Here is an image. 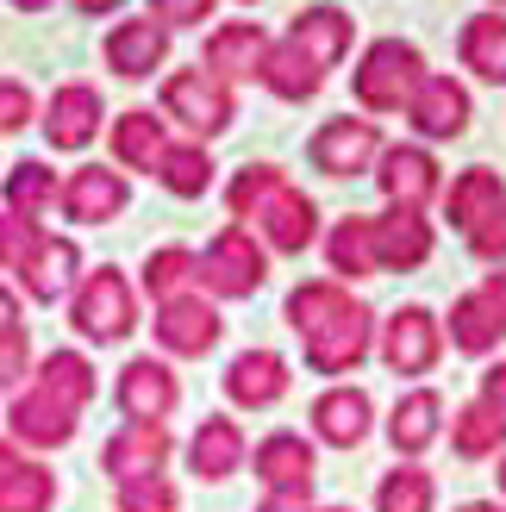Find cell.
Listing matches in <instances>:
<instances>
[{
  "label": "cell",
  "mask_w": 506,
  "mask_h": 512,
  "mask_svg": "<svg viewBox=\"0 0 506 512\" xmlns=\"http://www.w3.org/2000/svg\"><path fill=\"white\" fill-rule=\"evenodd\" d=\"M288 325L300 331L307 369H319V375L357 369L375 344V313L363 300H350L344 281H300L288 294Z\"/></svg>",
  "instance_id": "1"
},
{
  "label": "cell",
  "mask_w": 506,
  "mask_h": 512,
  "mask_svg": "<svg viewBox=\"0 0 506 512\" xmlns=\"http://www.w3.org/2000/svg\"><path fill=\"white\" fill-rule=\"evenodd\" d=\"M225 207H232V219H257L269 250H282V256H300L319 238V207L300 188H288V175L275 163L238 169L232 188H225Z\"/></svg>",
  "instance_id": "2"
},
{
  "label": "cell",
  "mask_w": 506,
  "mask_h": 512,
  "mask_svg": "<svg viewBox=\"0 0 506 512\" xmlns=\"http://www.w3.org/2000/svg\"><path fill=\"white\" fill-rule=\"evenodd\" d=\"M419 82H425V57H419V44H407V38L369 44L363 63H357V75H350V88H357V100H363L369 113H400V107H413Z\"/></svg>",
  "instance_id": "3"
},
{
  "label": "cell",
  "mask_w": 506,
  "mask_h": 512,
  "mask_svg": "<svg viewBox=\"0 0 506 512\" xmlns=\"http://www.w3.org/2000/svg\"><path fill=\"white\" fill-rule=\"evenodd\" d=\"M69 325L82 331L88 344H119V338H132V325H138L132 281H125L119 269L82 275V281H75V294H69Z\"/></svg>",
  "instance_id": "4"
},
{
  "label": "cell",
  "mask_w": 506,
  "mask_h": 512,
  "mask_svg": "<svg viewBox=\"0 0 506 512\" xmlns=\"http://www.w3.org/2000/svg\"><path fill=\"white\" fill-rule=\"evenodd\" d=\"M269 281V256L250 238V225H225V232L200 250V288L219 300H244Z\"/></svg>",
  "instance_id": "5"
},
{
  "label": "cell",
  "mask_w": 506,
  "mask_h": 512,
  "mask_svg": "<svg viewBox=\"0 0 506 512\" xmlns=\"http://www.w3.org/2000/svg\"><path fill=\"white\" fill-rule=\"evenodd\" d=\"M163 113L169 119H182L194 138H219L225 125H232V88L219 82V75L207 69H175L169 82H163Z\"/></svg>",
  "instance_id": "6"
},
{
  "label": "cell",
  "mask_w": 506,
  "mask_h": 512,
  "mask_svg": "<svg viewBox=\"0 0 506 512\" xmlns=\"http://www.w3.org/2000/svg\"><path fill=\"white\" fill-rule=\"evenodd\" d=\"M113 400H119L125 425H163L175 413V400H182V381H175V369L157 363V356H132V363L119 369Z\"/></svg>",
  "instance_id": "7"
},
{
  "label": "cell",
  "mask_w": 506,
  "mask_h": 512,
  "mask_svg": "<svg viewBox=\"0 0 506 512\" xmlns=\"http://www.w3.org/2000/svg\"><path fill=\"white\" fill-rule=\"evenodd\" d=\"M438 350H444V331L432 306H400L382 325V363L394 375H432L438 369Z\"/></svg>",
  "instance_id": "8"
},
{
  "label": "cell",
  "mask_w": 506,
  "mask_h": 512,
  "mask_svg": "<svg viewBox=\"0 0 506 512\" xmlns=\"http://www.w3.org/2000/svg\"><path fill=\"white\" fill-rule=\"evenodd\" d=\"M382 132H375V119H325L319 132H313V169L319 175H363V169H375V157H382Z\"/></svg>",
  "instance_id": "9"
},
{
  "label": "cell",
  "mask_w": 506,
  "mask_h": 512,
  "mask_svg": "<svg viewBox=\"0 0 506 512\" xmlns=\"http://www.w3.org/2000/svg\"><path fill=\"white\" fill-rule=\"evenodd\" d=\"M375 182H382L388 207L425 213V200L438 194V163H432V150H419V144H388L382 157H375Z\"/></svg>",
  "instance_id": "10"
},
{
  "label": "cell",
  "mask_w": 506,
  "mask_h": 512,
  "mask_svg": "<svg viewBox=\"0 0 506 512\" xmlns=\"http://www.w3.org/2000/svg\"><path fill=\"white\" fill-rule=\"evenodd\" d=\"M150 325H157V344H163L169 356H207V350L219 344V331H225V319L213 313V300H200V294L163 300Z\"/></svg>",
  "instance_id": "11"
},
{
  "label": "cell",
  "mask_w": 506,
  "mask_h": 512,
  "mask_svg": "<svg viewBox=\"0 0 506 512\" xmlns=\"http://www.w3.org/2000/svg\"><path fill=\"white\" fill-rule=\"evenodd\" d=\"M75 425H82V413L63 400H50L44 388H25L13 400V413H7V438L13 444H32V450H63L75 438Z\"/></svg>",
  "instance_id": "12"
},
{
  "label": "cell",
  "mask_w": 506,
  "mask_h": 512,
  "mask_svg": "<svg viewBox=\"0 0 506 512\" xmlns=\"http://www.w3.org/2000/svg\"><path fill=\"white\" fill-rule=\"evenodd\" d=\"M169 425H119L113 438H107V450H100V469H107L119 488L125 481H144V475H163V463H169Z\"/></svg>",
  "instance_id": "13"
},
{
  "label": "cell",
  "mask_w": 506,
  "mask_h": 512,
  "mask_svg": "<svg viewBox=\"0 0 506 512\" xmlns=\"http://www.w3.org/2000/svg\"><path fill=\"white\" fill-rule=\"evenodd\" d=\"M350 38H357V19H350L344 7H307V13H294V25H288V44L313 69H338L350 57Z\"/></svg>",
  "instance_id": "14"
},
{
  "label": "cell",
  "mask_w": 506,
  "mask_h": 512,
  "mask_svg": "<svg viewBox=\"0 0 506 512\" xmlns=\"http://www.w3.org/2000/svg\"><path fill=\"white\" fill-rule=\"evenodd\" d=\"M163 57H169V25L157 19H119L107 32V69L125 82H144L150 69H163Z\"/></svg>",
  "instance_id": "15"
},
{
  "label": "cell",
  "mask_w": 506,
  "mask_h": 512,
  "mask_svg": "<svg viewBox=\"0 0 506 512\" xmlns=\"http://www.w3.org/2000/svg\"><path fill=\"white\" fill-rule=\"evenodd\" d=\"M94 132H100V94L88 82H63L44 107L50 150H82V144H94Z\"/></svg>",
  "instance_id": "16"
},
{
  "label": "cell",
  "mask_w": 506,
  "mask_h": 512,
  "mask_svg": "<svg viewBox=\"0 0 506 512\" xmlns=\"http://www.w3.org/2000/svg\"><path fill=\"white\" fill-rule=\"evenodd\" d=\"M288 381H294V369L275 350H244V356H232V369H225V394H232V406L263 413V406H275L288 394Z\"/></svg>",
  "instance_id": "17"
},
{
  "label": "cell",
  "mask_w": 506,
  "mask_h": 512,
  "mask_svg": "<svg viewBox=\"0 0 506 512\" xmlns=\"http://www.w3.org/2000/svg\"><path fill=\"white\" fill-rule=\"evenodd\" d=\"M263 57H269V38H263L257 19L213 25V38H207V75H219V82H244V75H263Z\"/></svg>",
  "instance_id": "18"
},
{
  "label": "cell",
  "mask_w": 506,
  "mask_h": 512,
  "mask_svg": "<svg viewBox=\"0 0 506 512\" xmlns=\"http://www.w3.org/2000/svg\"><path fill=\"white\" fill-rule=\"evenodd\" d=\"M407 119L419 125V138H463L469 132V88L450 75H425Z\"/></svg>",
  "instance_id": "19"
},
{
  "label": "cell",
  "mask_w": 506,
  "mask_h": 512,
  "mask_svg": "<svg viewBox=\"0 0 506 512\" xmlns=\"http://www.w3.org/2000/svg\"><path fill=\"white\" fill-rule=\"evenodd\" d=\"M369 232H375V263L382 269H419L425 256H432V219L425 213H400L388 207L382 219H369Z\"/></svg>",
  "instance_id": "20"
},
{
  "label": "cell",
  "mask_w": 506,
  "mask_h": 512,
  "mask_svg": "<svg viewBox=\"0 0 506 512\" xmlns=\"http://www.w3.org/2000/svg\"><path fill=\"white\" fill-rule=\"evenodd\" d=\"M250 469L269 494L282 488H313V444L300 438V431H269V438L250 450Z\"/></svg>",
  "instance_id": "21"
},
{
  "label": "cell",
  "mask_w": 506,
  "mask_h": 512,
  "mask_svg": "<svg viewBox=\"0 0 506 512\" xmlns=\"http://www.w3.org/2000/svg\"><path fill=\"white\" fill-rule=\"evenodd\" d=\"M63 213L75 225H107L125 213V175L119 169H75L69 182H63Z\"/></svg>",
  "instance_id": "22"
},
{
  "label": "cell",
  "mask_w": 506,
  "mask_h": 512,
  "mask_svg": "<svg viewBox=\"0 0 506 512\" xmlns=\"http://www.w3.org/2000/svg\"><path fill=\"white\" fill-rule=\"evenodd\" d=\"M369 419H375V406L363 388H325L313 400V431H319V444H332V450H357L369 438Z\"/></svg>",
  "instance_id": "23"
},
{
  "label": "cell",
  "mask_w": 506,
  "mask_h": 512,
  "mask_svg": "<svg viewBox=\"0 0 506 512\" xmlns=\"http://www.w3.org/2000/svg\"><path fill=\"white\" fill-rule=\"evenodd\" d=\"M244 456H250V444H244V425H238V419H219V413H213V419H200V431L188 438V463H194L200 481L238 475Z\"/></svg>",
  "instance_id": "24"
},
{
  "label": "cell",
  "mask_w": 506,
  "mask_h": 512,
  "mask_svg": "<svg viewBox=\"0 0 506 512\" xmlns=\"http://www.w3.org/2000/svg\"><path fill=\"white\" fill-rule=\"evenodd\" d=\"M75 269H82V256H75V244L44 232V244L32 250V263L19 269V281H25V294H32V300H44V306H50V300L75 294Z\"/></svg>",
  "instance_id": "25"
},
{
  "label": "cell",
  "mask_w": 506,
  "mask_h": 512,
  "mask_svg": "<svg viewBox=\"0 0 506 512\" xmlns=\"http://www.w3.org/2000/svg\"><path fill=\"white\" fill-rule=\"evenodd\" d=\"M438 431H444V400H438L432 388H413V394L388 413V438H394L400 456L432 450V444H438Z\"/></svg>",
  "instance_id": "26"
},
{
  "label": "cell",
  "mask_w": 506,
  "mask_h": 512,
  "mask_svg": "<svg viewBox=\"0 0 506 512\" xmlns=\"http://www.w3.org/2000/svg\"><path fill=\"white\" fill-rule=\"evenodd\" d=\"M163 150H169V138H163V119H157V113L132 107V113H119V119H113V157H119L125 169L157 175Z\"/></svg>",
  "instance_id": "27"
},
{
  "label": "cell",
  "mask_w": 506,
  "mask_h": 512,
  "mask_svg": "<svg viewBox=\"0 0 506 512\" xmlns=\"http://www.w3.org/2000/svg\"><path fill=\"white\" fill-rule=\"evenodd\" d=\"M500 200H506V188H500L494 169H463L457 182H450V194H444V219L457 225V232H475Z\"/></svg>",
  "instance_id": "28"
},
{
  "label": "cell",
  "mask_w": 506,
  "mask_h": 512,
  "mask_svg": "<svg viewBox=\"0 0 506 512\" xmlns=\"http://www.w3.org/2000/svg\"><path fill=\"white\" fill-rule=\"evenodd\" d=\"M257 82H263L275 100H313V94L325 88V69H313V63L282 38V44H269V57H263V75H257Z\"/></svg>",
  "instance_id": "29"
},
{
  "label": "cell",
  "mask_w": 506,
  "mask_h": 512,
  "mask_svg": "<svg viewBox=\"0 0 506 512\" xmlns=\"http://www.w3.org/2000/svg\"><path fill=\"white\" fill-rule=\"evenodd\" d=\"M457 44H463V69H475L482 82H506V13H475Z\"/></svg>",
  "instance_id": "30"
},
{
  "label": "cell",
  "mask_w": 506,
  "mask_h": 512,
  "mask_svg": "<svg viewBox=\"0 0 506 512\" xmlns=\"http://www.w3.org/2000/svg\"><path fill=\"white\" fill-rule=\"evenodd\" d=\"M325 263L338 269V281H357V275H382V263H375V232L369 219H338L332 238H325Z\"/></svg>",
  "instance_id": "31"
},
{
  "label": "cell",
  "mask_w": 506,
  "mask_h": 512,
  "mask_svg": "<svg viewBox=\"0 0 506 512\" xmlns=\"http://www.w3.org/2000/svg\"><path fill=\"white\" fill-rule=\"evenodd\" d=\"M32 388H44L50 400H63V406H75V413H82V406L94 400V369H88L82 350H50L44 363H38V381H32Z\"/></svg>",
  "instance_id": "32"
},
{
  "label": "cell",
  "mask_w": 506,
  "mask_h": 512,
  "mask_svg": "<svg viewBox=\"0 0 506 512\" xmlns=\"http://www.w3.org/2000/svg\"><path fill=\"white\" fill-rule=\"evenodd\" d=\"M438 506V481L432 469L419 463H400L382 475V488H375V512H432Z\"/></svg>",
  "instance_id": "33"
},
{
  "label": "cell",
  "mask_w": 506,
  "mask_h": 512,
  "mask_svg": "<svg viewBox=\"0 0 506 512\" xmlns=\"http://www.w3.org/2000/svg\"><path fill=\"white\" fill-rule=\"evenodd\" d=\"M157 182L175 194V200H200L213 188V157L200 144H169L163 163H157Z\"/></svg>",
  "instance_id": "34"
},
{
  "label": "cell",
  "mask_w": 506,
  "mask_h": 512,
  "mask_svg": "<svg viewBox=\"0 0 506 512\" xmlns=\"http://www.w3.org/2000/svg\"><path fill=\"white\" fill-rule=\"evenodd\" d=\"M500 444H506V425L488 413L482 400H469L463 413H450V450H457V456L482 463V456H500Z\"/></svg>",
  "instance_id": "35"
},
{
  "label": "cell",
  "mask_w": 506,
  "mask_h": 512,
  "mask_svg": "<svg viewBox=\"0 0 506 512\" xmlns=\"http://www.w3.org/2000/svg\"><path fill=\"white\" fill-rule=\"evenodd\" d=\"M57 506V475L44 463H19L0 475V512H50Z\"/></svg>",
  "instance_id": "36"
},
{
  "label": "cell",
  "mask_w": 506,
  "mask_h": 512,
  "mask_svg": "<svg viewBox=\"0 0 506 512\" xmlns=\"http://www.w3.org/2000/svg\"><path fill=\"white\" fill-rule=\"evenodd\" d=\"M188 281H200V256L182 250V244H163V250H150V263H144V288L150 300H175V294H188Z\"/></svg>",
  "instance_id": "37"
},
{
  "label": "cell",
  "mask_w": 506,
  "mask_h": 512,
  "mask_svg": "<svg viewBox=\"0 0 506 512\" xmlns=\"http://www.w3.org/2000/svg\"><path fill=\"white\" fill-rule=\"evenodd\" d=\"M50 200H63L50 163H13V175H7V213L38 219V213H50Z\"/></svg>",
  "instance_id": "38"
},
{
  "label": "cell",
  "mask_w": 506,
  "mask_h": 512,
  "mask_svg": "<svg viewBox=\"0 0 506 512\" xmlns=\"http://www.w3.org/2000/svg\"><path fill=\"white\" fill-rule=\"evenodd\" d=\"M450 344H457L463 356H488L500 344V325H494V313L475 294H463L457 306H450Z\"/></svg>",
  "instance_id": "39"
},
{
  "label": "cell",
  "mask_w": 506,
  "mask_h": 512,
  "mask_svg": "<svg viewBox=\"0 0 506 512\" xmlns=\"http://www.w3.org/2000/svg\"><path fill=\"white\" fill-rule=\"evenodd\" d=\"M38 244H44L38 219H19V213H7V219H0V269H25Z\"/></svg>",
  "instance_id": "40"
},
{
  "label": "cell",
  "mask_w": 506,
  "mask_h": 512,
  "mask_svg": "<svg viewBox=\"0 0 506 512\" xmlns=\"http://www.w3.org/2000/svg\"><path fill=\"white\" fill-rule=\"evenodd\" d=\"M119 512H175V488H169L163 475L125 481V488H119Z\"/></svg>",
  "instance_id": "41"
},
{
  "label": "cell",
  "mask_w": 506,
  "mask_h": 512,
  "mask_svg": "<svg viewBox=\"0 0 506 512\" xmlns=\"http://www.w3.org/2000/svg\"><path fill=\"white\" fill-rule=\"evenodd\" d=\"M25 369H32V338H25V325H0V388H13Z\"/></svg>",
  "instance_id": "42"
},
{
  "label": "cell",
  "mask_w": 506,
  "mask_h": 512,
  "mask_svg": "<svg viewBox=\"0 0 506 512\" xmlns=\"http://www.w3.org/2000/svg\"><path fill=\"white\" fill-rule=\"evenodd\" d=\"M38 119V100L25 82H0V138L7 132H25V125Z\"/></svg>",
  "instance_id": "43"
},
{
  "label": "cell",
  "mask_w": 506,
  "mask_h": 512,
  "mask_svg": "<svg viewBox=\"0 0 506 512\" xmlns=\"http://www.w3.org/2000/svg\"><path fill=\"white\" fill-rule=\"evenodd\" d=\"M463 238H469V250L482 256V263H506V200H500L482 225H475V232H463Z\"/></svg>",
  "instance_id": "44"
},
{
  "label": "cell",
  "mask_w": 506,
  "mask_h": 512,
  "mask_svg": "<svg viewBox=\"0 0 506 512\" xmlns=\"http://www.w3.org/2000/svg\"><path fill=\"white\" fill-rule=\"evenodd\" d=\"M219 0H150V13H157V25H200L213 19Z\"/></svg>",
  "instance_id": "45"
},
{
  "label": "cell",
  "mask_w": 506,
  "mask_h": 512,
  "mask_svg": "<svg viewBox=\"0 0 506 512\" xmlns=\"http://www.w3.org/2000/svg\"><path fill=\"white\" fill-rule=\"evenodd\" d=\"M475 300H482L488 313H494V325L506 331V269H488V275H482V288H475Z\"/></svg>",
  "instance_id": "46"
},
{
  "label": "cell",
  "mask_w": 506,
  "mask_h": 512,
  "mask_svg": "<svg viewBox=\"0 0 506 512\" xmlns=\"http://www.w3.org/2000/svg\"><path fill=\"white\" fill-rule=\"evenodd\" d=\"M482 406H488V413L506 425V363H494V369L482 375Z\"/></svg>",
  "instance_id": "47"
},
{
  "label": "cell",
  "mask_w": 506,
  "mask_h": 512,
  "mask_svg": "<svg viewBox=\"0 0 506 512\" xmlns=\"http://www.w3.org/2000/svg\"><path fill=\"white\" fill-rule=\"evenodd\" d=\"M257 512H313V488H282V494H263Z\"/></svg>",
  "instance_id": "48"
},
{
  "label": "cell",
  "mask_w": 506,
  "mask_h": 512,
  "mask_svg": "<svg viewBox=\"0 0 506 512\" xmlns=\"http://www.w3.org/2000/svg\"><path fill=\"white\" fill-rule=\"evenodd\" d=\"M0 325H19V294L0 281Z\"/></svg>",
  "instance_id": "49"
},
{
  "label": "cell",
  "mask_w": 506,
  "mask_h": 512,
  "mask_svg": "<svg viewBox=\"0 0 506 512\" xmlns=\"http://www.w3.org/2000/svg\"><path fill=\"white\" fill-rule=\"evenodd\" d=\"M113 7H125V0H75V13H88V19H100V13H113Z\"/></svg>",
  "instance_id": "50"
},
{
  "label": "cell",
  "mask_w": 506,
  "mask_h": 512,
  "mask_svg": "<svg viewBox=\"0 0 506 512\" xmlns=\"http://www.w3.org/2000/svg\"><path fill=\"white\" fill-rule=\"evenodd\" d=\"M25 463V456H19V444L13 438H0V475H7V469H19Z\"/></svg>",
  "instance_id": "51"
},
{
  "label": "cell",
  "mask_w": 506,
  "mask_h": 512,
  "mask_svg": "<svg viewBox=\"0 0 506 512\" xmlns=\"http://www.w3.org/2000/svg\"><path fill=\"white\" fill-rule=\"evenodd\" d=\"M13 7H19V13H44V7H50V0H13Z\"/></svg>",
  "instance_id": "52"
},
{
  "label": "cell",
  "mask_w": 506,
  "mask_h": 512,
  "mask_svg": "<svg viewBox=\"0 0 506 512\" xmlns=\"http://www.w3.org/2000/svg\"><path fill=\"white\" fill-rule=\"evenodd\" d=\"M457 512H500L494 500H469V506H457Z\"/></svg>",
  "instance_id": "53"
},
{
  "label": "cell",
  "mask_w": 506,
  "mask_h": 512,
  "mask_svg": "<svg viewBox=\"0 0 506 512\" xmlns=\"http://www.w3.org/2000/svg\"><path fill=\"white\" fill-rule=\"evenodd\" d=\"M494 475H500V494H506V456H500V469H494Z\"/></svg>",
  "instance_id": "54"
},
{
  "label": "cell",
  "mask_w": 506,
  "mask_h": 512,
  "mask_svg": "<svg viewBox=\"0 0 506 512\" xmlns=\"http://www.w3.org/2000/svg\"><path fill=\"white\" fill-rule=\"evenodd\" d=\"M325 512H350V506H325Z\"/></svg>",
  "instance_id": "55"
},
{
  "label": "cell",
  "mask_w": 506,
  "mask_h": 512,
  "mask_svg": "<svg viewBox=\"0 0 506 512\" xmlns=\"http://www.w3.org/2000/svg\"><path fill=\"white\" fill-rule=\"evenodd\" d=\"M500 7H506V0H500Z\"/></svg>",
  "instance_id": "56"
}]
</instances>
